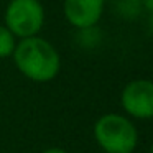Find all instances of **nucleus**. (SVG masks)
<instances>
[{
	"mask_svg": "<svg viewBox=\"0 0 153 153\" xmlns=\"http://www.w3.org/2000/svg\"><path fill=\"white\" fill-rule=\"evenodd\" d=\"M148 30L153 33V13L150 15V20H148Z\"/></svg>",
	"mask_w": 153,
	"mask_h": 153,
	"instance_id": "nucleus-11",
	"label": "nucleus"
},
{
	"mask_svg": "<svg viewBox=\"0 0 153 153\" xmlns=\"http://www.w3.org/2000/svg\"><path fill=\"white\" fill-rule=\"evenodd\" d=\"M41 153H69V152H68V150H64V148H59V146H51V148L43 150Z\"/></svg>",
	"mask_w": 153,
	"mask_h": 153,
	"instance_id": "nucleus-10",
	"label": "nucleus"
},
{
	"mask_svg": "<svg viewBox=\"0 0 153 153\" xmlns=\"http://www.w3.org/2000/svg\"><path fill=\"white\" fill-rule=\"evenodd\" d=\"M112 10L119 18L132 22L143 13L142 0H112Z\"/></svg>",
	"mask_w": 153,
	"mask_h": 153,
	"instance_id": "nucleus-6",
	"label": "nucleus"
},
{
	"mask_svg": "<svg viewBox=\"0 0 153 153\" xmlns=\"http://www.w3.org/2000/svg\"><path fill=\"white\" fill-rule=\"evenodd\" d=\"M79 31V43L82 46L87 48H94L99 45L100 41V31L97 30V27H91V28H84V30H77Z\"/></svg>",
	"mask_w": 153,
	"mask_h": 153,
	"instance_id": "nucleus-8",
	"label": "nucleus"
},
{
	"mask_svg": "<svg viewBox=\"0 0 153 153\" xmlns=\"http://www.w3.org/2000/svg\"><path fill=\"white\" fill-rule=\"evenodd\" d=\"M142 8L148 15L153 13V0H142Z\"/></svg>",
	"mask_w": 153,
	"mask_h": 153,
	"instance_id": "nucleus-9",
	"label": "nucleus"
},
{
	"mask_svg": "<svg viewBox=\"0 0 153 153\" xmlns=\"http://www.w3.org/2000/svg\"><path fill=\"white\" fill-rule=\"evenodd\" d=\"M4 25L17 40L38 36L45 25V7L40 0H10L4 12Z\"/></svg>",
	"mask_w": 153,
	"mask_h": 153,
	"instance_id": "nucleus-3",
	"label": "nucleus"
},
{
	"mask_svg": "<svg viewBox=\"0 0 153 153\" xmlns=\"http://www.w3.org/2000/svg\"><path fill=\"white\" fill-rule=\"evenodd\" d=\"M105 8V0H64L63 15L76 30L97 27Z\"/></svg>",
	"mask_w": 153,
	"mask_h": 153,
	"instance_id": "nucleus-5",
	"label": "nucleus"
},
{
	"mask_svg": "<svg viewBox=\"0 0 153 153\" xmlns=\"http://www.w3.org/2000/svg\"><path fill=\"white\" fill-rule=\"evenodd\" d=\"M17 43H18V40L13 36V33L5 25H0V59L12 58Z\"/></svg>",
	"mask_w": 153,
	"mask_h": 153,
	"instance_id": "nucleus-7",
	"label": "nucleus"
},
{
	"mask_svg": "<svg viewBox=\"0 0 153 153\" xmlns=\"http://www.w3.org/2000/svg\"><path fill=\"white\" fill-rule=\"evenodd\" d=\"M12 59L18 73L33 82H50L61 69L59 51L40 35L18 40Z\"/></svg>",
	"mask_w": 153,
	"mask_h": 153,
	"instance_id": "nucleus-1",
	"label": "nucleus"
},
{
	"mask_svg": "<svg viewBox=\"0 0 153 153\" xmlns=\"http://www.w3.org/2000/svg\"><path fill=\"white\" fill-rule=\"evenodd\" d=\"M120 105L128 119H153V81L133 79L120 92Z\"/></svg>",
	"mask_w": 153,
	"mask_h": 153,
	"instance_id": "nucleus-4",
	"label": "nucleus"
},
{
	"mask_svg": "<svg viewBox=\"0 0 153 153\" xmlns=\"http://www.w3.org/2000/svg\"><path fill=\"white\" fill-rule=\"evenodd\" d=\"M94 140L105 153H133L138 145V132L132 119L109 112L94 123Z\"/></svg>",
	"mask_w": 153,
	"mask_h": 153,
	"instance_id": "nucleus-2",
	"label": "nucleus"
},
{
	"mask_svg": "<svg viewBox=\"0 0 153 153\" xmlns=\"http://www.w3.org/2000/svg\"><path fill=\"white\" fill-rule=\"evenodd\" d=\"M150 153H153V143H152V150H150Z\"/></svg>",
	"mask_w": 153,
	"mask_h": 153,
	"instance_id": "nucleus-12",
	"label": "nucleus"
}]
</instances>
